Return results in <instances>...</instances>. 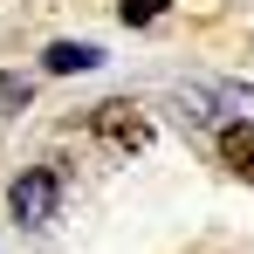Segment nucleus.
<instances>
[{
  "instance_id": "obj_1",
  "label": "nucleus",
  "mask_w": 254,
  "mask_h": 254,
  "mask_svg": "<svg viewBox=\"0 0 254 254\" xmlns=\"http://www.w3.org/2000/svg\"><path fill=\"white\" fill-rule=\"evenodd\" d=\"M7 206H14V227H48L55 206H62V179H55L48 165L21 172V179L7 186Z\"/></svg>"
},
{
  "instance_id": "obj_2",
  "label": "nucleus",
  "mask_w": 254,
  "mask_h": 254,
  "mask_svg": "<svg viewBox=\"0 0 254 254\" xmlns=\"http://www.w3.org/2000/svg\"><path fill=\"white\" fill-rule=\"evenodd\" d=\"M96 130H103L117 151H144V144H151V130H144V117H137L130 103H96Z\"/></svg>"
},
{
  "instance_id": "obj_3",
  "label": "nucleus",
  "mask_w": 254,
  "mask_h": 254,
  "mask_svg": "<svg viewBox=\"0 0 254 254\" xmlns=\"http://www.w3.org/2000/svg\"><path fill=\"white\" fill-rule=\"evenodd\" d=\"M96 62H103V48H89V42H55L42 55L48 76H83V69H96Z\"/></svg>"
},
{
  "instance_id": "obj_4",
  "label": "nucleus",
  "mask_w": 254,
  "mask_h": 254,
  "mask_svg": "<svg viewBox=\"0 0 254 254\" xmlns=\"http://www.w3.org/2000/svg\"><path fill=\"white\" fill-rule=\"evenodd\" d=\"M220 158L254 186V124H227V130H220Z\"/></svg>"
},
{
  "instance_id": "obj_5",
  "label": "nucleus",
  "mask_w": 254,
  "mask_h": 254,
  "mask_svg": "<svg viewBox=\"0 0 254 254\" xmlns=\"http://www.w3.org/2000/svg\"><path fill=\"white\" fill-rule=\"evenodd\" d=\"M28 103H35V83L14 76V69H0V110H28Z\"/></svg>"
},
{
  "instance_id": "obj_6",
  "label": "nucleus",
  "mask_w": 254,
  "mask_h": 254,
  "mask_svg": "<svg viewBox=\"0 0 254 254\" xmlns=\"http://www.w3.org/2000/svg\"><path fill=\"white\" fill-rule=\"evenodd\" d=\"M117 14H124V28H144V21H158V14H165V0H124Z\"/></svg>"
}]
</instances>
